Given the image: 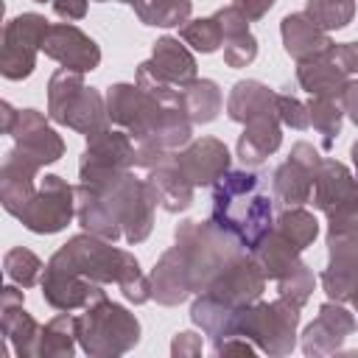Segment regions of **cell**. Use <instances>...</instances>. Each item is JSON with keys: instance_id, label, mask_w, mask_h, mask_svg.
Segmentation results:
<instances>
[{"instance_id": "3", "label": "cell", "mask_w": 358, "mask_h": 358, "mask_svg": "<svg viewBox=\"0 0 358 358\" xmlns=\"http://www.w3.org/2000/svg\"><path fill=\"white\" fill-rule=\"evenodd\" d=\"M42 48L53 59H59L62 64L76 67V70H92L98 64V59H101L95 42L87 39L73 25H56V28H50L48 31V39L42 42Z\"/></svg>"}, {"instance_id": "22", "label": "cell", "mask_w": 358, "mask_h": 358, "mask_svg": "<svg viewBox=\"0 0 358 358\" xmlns=\"http://www.w3.org/2000/svg\"><path fill=\"white\" fill-rule=\"evenodd\" d=\"M344 101H347V112H350V117L358 123V84L344 87Z\"/></svg>"}, {"instance_id": "18", "label": "cell", "mask_w": 358, "mask_h": 358, "mask_svg": "<svg viewBox=\"0 0 358 358\" xmlns=\"http://www.w3.org/2000/svg\"><path fill=\"white\" fill-rule=\"evenodd\" d=\"M330 59L338 64V70L344 73H358V42H350V45H341V48H333L330 45Z\"/></svg>"}, {"instance_id": "10", "label": "cell", "mask_w": 358, "mask_h": 358, "mask_svg": "<svg viewBox=\"0 0 358 358\" xmlns=\"http://www.w3.org/2000/svg\"><path fill=\"white\" fill-rule=\"evenodd\" d=\"M274 101V95L266 90V87H260V84H255V81H241L238 87H235V92H232V98H229V115L235 117V120H249V117H255V115H260V112H271L268 109V103Z\"/></svg>"}, {"instance_id": "15", "label": "cell", "mask_w": 358, "mask_h": 358, "mask_svg": "<svg viewBox=\"0 0 358 358\" xmlns=\"http://www.w3.org/2000/svg\"><path fill=\"white\" fill-rule=\"evenodd\" d=\"M182 36L196 48V50H215L221 45V36H224V28H221V20L218 17H207V20H196L190 25L182 28Z\"/></svg>"}, {"instance_id": "9", "label": "cell", "mask_w": 358, "mask_h": 358, "mask_svg": "<svg viewBox=\"0 0 358 358\" xmlns=\"http://www.w3.org/2000/svg\"><path fill=\"white\" fill-rule=\"evenodd\" d=\"M151 64H154V70H157L162 78L179 81V84L190 81L193 73H196V64H193L190 53H187L176 39H171V36H165V39L157 42V48H154V62H151Z\"/></svg>"}, {"instance_id": "1", "label": "cell", "mask_w": 358, "mask_h": 358, "mask_svg": "<svg viewBox=\"0 0 358 358\" xmlns=\"http://www.w3.org/2000/svg\"><path fill=\"white\" fill-rule=\"evenodd\" d=\"M213 221L238 235L246 246L257 249L268 235L271 201L263 193V182L255 173H227L215 185Z\"/></svg>"}, {"instance_id": "11", "label": "cell", "mask_w": 358, "mask_h": 358, "mask_svg": "<svg viewBox=\"0 0 358 358\" xmlns=\"http://www.w3.org/2000/svg\"><path fill=\"white\" fill-rule=\"evenodd\" d=\"M182 103H185V112H190L193 120L207 123V120L215 117V112L221 106V95H218L213 81H193V84L185 87Z\"/></svg>"}, {"instance_id": "13", "label": "cell", "mask_w": 358, "mask_h": 358, "mask_svg": "<svg viewBox=\"0 0 358 358\" xmlns=\"http://www.w3.org/2000/svg\"><path fill=\"white\" fill-rule=\"evenodd\" d=\"M277 235L282 241H288L296 252H302L313 238H316V218L302 213V210H294V213H285L280 218V229Z\"/></svg>"}, {"instance_id": "20", "label": "cell", "mask_w": 358, "mask_h": 358, "mask_svg": "<svg viewBox=\"0 0 358 358\" xmlns=\"http://www.w3.org/2000/svg\"><path fill=\"white\" fill-rule=\"evenodd\" d=\"M271 3H274V0H235L232 6H235L246 20H255V17H260L266 8H271Z\"/></svg>"}, {"instance_id": "7", "label": "cell", "mask_w": 358, "mask_h": 358, "mask_svg": "<svg viewBox=\"0 0 358 358\" xmlns=\"http://www.w3.org/2000/svg\"><path fill=\"white\" fill-rule=\"evenodd\" d=\"M316 162H319V159H313V162L302 159V151H299V145H296L294 154H291V159H288V162L277 171V176H274V193H277V199H282L285 204H302V201L308 199L310 173H313Z\"/></svg>"}, {"instance_id": "21", "label": "cell", "mask_w": 358, "mask_h": 358, "mask_svg": "<svg viewBox=\"0 0 358 358\" xmlns=\"http://www.w3.org/2000/svg\"><path fill=\"white\" fill-rule=\"evenodd\" d=\"M56 11L67 20L84 17V0H56Z\"/></svg>"}, {"instance_id": "17", "label": "cell", "mask_w": 358, "mask_h": 358, "mask_svg": "<svg viewBox=\"0 0 358 358\" xmlns=\"http://www.w3.org/2000/svg\"><path fill=\"white\" fill-rule=\"evenodd\" d=\"M257 53V45H255V36L249 31H238V34H229V45L224 48V59L229 67H243L255 59Z\"/></svg>"}, {"instance_id": "8", "label": "cell", "mask_w": 358, "mask_h": 358, "mask_svg": "<svg viewBox=\"0 0 358 358\" xmlns=\"http://www.w3.org/2000/svg\"><path fill=\"white\" fill-rule=\"evenodd\" d=\"M358 193V187L352 185L350 173L338 165V162H324L322 173L316 176V204L327 213L336 210V204L350 201Z\"/></svg>"}, {"instance_id": "4", "label": "cell", "mask_w": 358, "mask_h": 358, "mask_svg": "<svg viewBox=\"0 0 358 358\" xmlns=\"http://www.w3.org/2000/svg\"><path fill=\"white\" fill-rule=\"evenodd\" d=\"M182 176L190 182V185H210L213 179H221L227 165H229V154L221 143L215 140H201L196 143L190 151H185L179 159H176Z\"/></svg>"}, {"instance_id": "12", "label": "cell", "mask_w": 358, "mask_h": 358, "mask_svg": "<svg viewBox=\"0 0 358 358\" xmlns=\"http://www.w3.org/2000/svg\"><path fill=\"white\" fill-rule=\"evenodd\" d=\"M190 11V0H140L137 14L145 25H179Z\"/></svg>"}, {"instance_id": "5", "label": "cell", "mask_w": 358, "mask_h": 358, "mask_svg": "<svg viewBox=\"0 0 358 358\" xmlns=\"http://www.w3.org/2000/svg\"><path fill=\"white\" fill-rule=\"evenodd\" d=\"M280 145V129L271 112H260L255 117H249V126L238 143V154L246 165H257L263 162L274 148Z\"/></svg>"}, {"instance_id": "2", "label": "cell", "mask_w": 358, "mask_h": 358, "mask_svg": "<svg viewBox=\"0 0 358 358\" xmlns=\"http://www.w3.org/2000/svg\"><path fill=\"white\" fill-rule=\"evenodd\" d=\"M70 199L73 190L59 176H45L42 193L34 201H28L25 210H20V218L34 232H56L70 218Z\"/></svg>"}, {"instance_id": "14", "label": "cell", "mask_w": 358, "mask_h": 358, "mask_svg": "<svg viewBox=\"0 0 358 358\" xmlns=\"http://www.w3.org/2000/svg\"><path fill=\"white\" fill-rule=\"evenodd\" d=\"M308 17L319 28H341L352 17V0H310Z\"/></svg>"}, {"instance_id": "6", "label": "cell", "mask_w": 358, "mask_h": 358, "mask_svg": "<svg viewBox=\"0 0 358 358\" xmlns=\"http://www.w3.org/2000/svg\"><path fill=\"white\" fill-rule=\"evenodd\" d=\"M282 39H285V50L296 59H310L316 53H324L330 48L327 36L319 31V25L308 17V14H294L282 20Z\"/></svg>"}, {"instance_id": "16", "label": "cell", "mask_w": 358, "mask_h": 358, "mask_svg": "<svg viewBox=\"0 0 358 358\" xmlns=\"http://www.w3.org/2000/svg\"><path fill=\"white\" fill-rule=\"evenodd\" d=\"M310 120L324 134V145H330L333 134H338V106H333L327 95H316V101L310 103Z\"/></svg>"}, {"instance_id": "19", "label": "cell", "mask_w": 358, "mask_h": 358, "mask_svg": "<svg viewBox=\"0 0 358 358\" xmlns=\"http://www.w3.org/2000/svg\"><path fill=\"white\" fill-rule=\"evenodd\" d=\"M277 106H280V115L285 123L296 126V129H305L308 126V115H299L302 106L294 101V98H285V95H277Z\"/></svg>"}, {"instance_id": "23", "label": "cell", "mask_w": 358, "mask_h": 358, "mask_svg": "<svg viewBox=\"0 0 358 358\" xmlns=\"http://www.w3.org/2000/svg\"><path fill=\"white\" fill-rule=\"evenodd\" d=\"M352 157H355V165H358V143H355V148H352Z\"/></svg>"}, {"instance_id": "24", "label": "cell", "mask_w": 358, "mask_h": 358, "mask_svg": "<svg viewBox=\"0 0 358 358\" xmlns=\"http://www.w3.org/2000/svg\"><path fill=\"white\" fill-rule=\"evenodd\" d=\"M42 3H45V0H42Z\"/></svg>"}]
</instances>
